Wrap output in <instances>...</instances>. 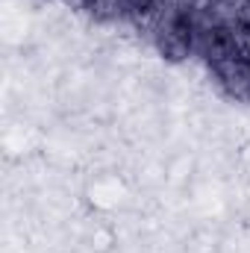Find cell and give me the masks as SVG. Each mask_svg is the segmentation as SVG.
Masks as SVG:
<instances>
[{"instance_id":"cell-3","label":"cell","mask_w":250,"mask_h":253,"mask_svg":"<svg viewBox=\"0 0 250 253\" xmlns=\"http://www.w3.org/2000/svg\"><path fill=\"white\" fill-rule=\"evenodd\" d=\"M65 9H71V12H88V6H91V0H62Z\"/></svg>"},{"instance_id":"cell-1","label":"cell","mask_w":250,"mask_h":253,"mask_svg":"<svg viewBox=\"0 0 250 253\" xmlns=\"http://www.w3.org/2000/svg\"><path fill=\"white\" fill-rule=\"evenodd\" d=\"M212 80L221 88V94L233 97V100H250V68L248 59L242 56H230L212 65Z\"/></svg>"},{"instance_id":"cell-2","label":"cell","mask_w":250,"mask_h":253,"mask_svg":"<svg viewBox=\"0 0 250 253\" xmlns=\"http://www.w3.org/2000/svg\"><path fill=\"white\" fill-rule=\"evenodd\" d=\"M88 15L97 24H118L129 15V6H126V0H91Z\"/></svg>"},{"instance_id":"cell-4","label":"cell","mask_w":250,"mask_h":253,"mask_svg":"<svg viewBox=\"0 0 250 253\" xmlns=\"http://www.w3.org/2000/svg\"><path fill=\"white\" fill-rule=\"evenodd\" d=\"M248 68H250V56H248Z\"/></svg>"},{"instance_id":"cell-5","label":"cell","mask_w":250,"mask_h":253,"mask_svg":"<svg viewBox=\"0 0 250 253\" xmlns=\"http://www.w3.org/2000/svg\"><path fill=\"white\" fill-rule=\"evenodd\" d=\"M44 3H50V0H44Z\"/></svg>"}]
</instances>
